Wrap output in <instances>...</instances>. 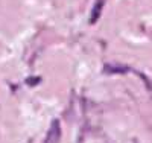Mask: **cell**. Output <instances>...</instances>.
<instances>
[{
    "instance_id": "1",
    "label": "cell",
    "mask_w": 152,
    "mask_h": 143,
    "mask_svg": "<svg viewBox=\"0 0 152 143\" xmlns=\"http://www.w3.org/2000/svg\"><path fill=\"white\" fill-rule=\"evenodd\" d=\"M59 137H61L59 123L58 122H53L52 123V128L49 129V136H47V139H46L44 143H58L59 142Z\"/></svg>"
}]
</instances>
